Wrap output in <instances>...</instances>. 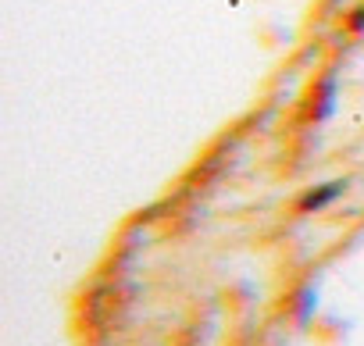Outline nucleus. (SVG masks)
Here are the masks:
<instances>
[{"mask_svg":"<svg viewBox=\"0 0 364 346\" xmlns=\"http://www.w3.org/2000/svg\"><path fill=\"white\" fill-rule=\"evenodd\" d=\"M346 179H328V183H314V186H307V190H300L293 200H289V215L293 218H307V215H318V211H325L328 204H336L343 193H346Z\"/></svg>","mask_w":364,"mask_h":346,"instance_id":"nucleus-2","label":"nucleus"},{"mask_svg":"<svg viewBox=\"0 0 364 346\" xmlns=\"http://www.w3.org/2000/svg\"><path fill=\"white\" fill-rule=\"evenodd\" d=\"M318 293L311 286H293L282 300H279V318L289 328H311V321L318 318Z\"/></svg>","mask_w":364,"mask_h":346,"instance_id":"nucleus-3","label":"nucleus"},{"mask_svg":"<svg viewBox=\"0 0 364 346\" xmlns=\"http://www.w3.org/2000/svg\"><path fill=\"white\" fill-rule=\"evenodd\" d=\"M339 29H343L346 36H364V4L350 8V11L339 18Z\"/></svg>","mask_w":364,"mask_h":346,"instance_id":"nucleus-5","label":"nucleus"},{"mask_svg":"<svg viewBox=\"0 0 364 346\" xmlns=\"http://www.w3.org/2000/svg\"><path fill=\"white\" fill-rule=\"evenodd\" d=\"M336 111V79L332 75H318L296 100L293 118L296 125H321L325 118H332Z\"/></svg>","mask_w":364,"mask_h":346,"instance_id":"nucleus-1","label":"nucleus"},{"mask_svg":"<svg viewBox=\"0 0 364 346\" xmlns=\"http://www.w3.org/2000/svg\"><path fill=\"white\" fill-rule=\"evenodd\" d=\"M307 332H311V339H314L318 346H339V342H346V335H350V321H343L339 314H318Z\"/></svg>","mask_w":364,"mask_h":346,"instance_id":"nucleus-4","label":"nucleus"}]
</instances>
